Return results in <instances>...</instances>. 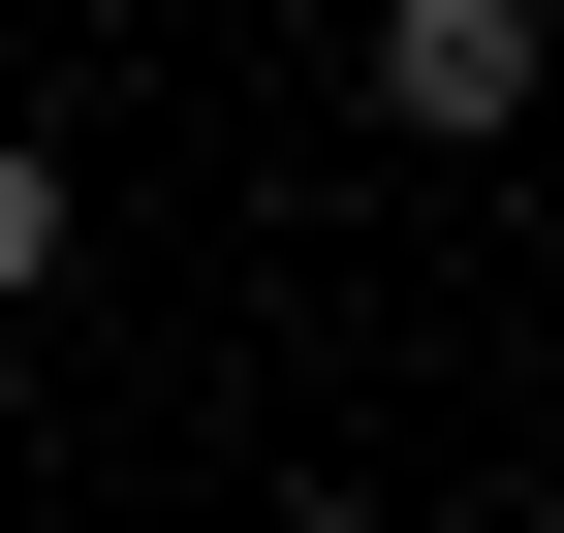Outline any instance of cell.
I'll return each mask as SVG.
<instances>
[{
	"label": "cell",
	"instance_id": "cell-1",
	"mask_svg": "<svg viewBox=\"0 0 564 533\" xmlns=\"http://www.w3.org/2000/svg\"><path fill=\"white\" fill-rule=\"evenodd\" d=\"M377 126L502 157V126H533V0H377Z\"/></svg>",
	"mask_w": 564,
	"mask_h": 533
},
{
	"label": "cell",
	"instance_id": "cell-2",
	"mask_svg": "<svg viewBox=\"0 0 564 533\" xmlns=\"http://www.w3.org/2000/svg\"><path fill=\"white\" fill-rule=\"evenodd\" d=\"M32 283H63V157L0 126V314H32Z\"/></svg>",
	"mask_w": 564,
	"mask_h": 533
},
{
	"label": "cell",
	"instance_id": "cell-3",
	"mask_svg": "<svg viewBox=\"0 0 564 533\" xmlns=\"http://www.w3.org/2000/svg\"><path fill=\"white\" fill-rule=\"evenodd\" d=\"M251 533H408V502H345V471H314V502H251Z\"/></svg>",
	"mask_w": 564,
	"mask_h": 533
}]
</instances>
